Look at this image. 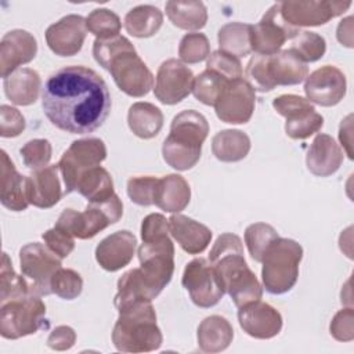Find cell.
<instances>
[{"label":"cell","instance_id":"obj_1","mask_svg":"<svg viewBox=\"0 0 354 354\" xmlns=\"http://www.w3.org/2000/svg\"><path fill=\"white\" fill-rule=\"evenodd\" d=\"M41 106L57 129L87 134L104 124L112 101L105 80L95 71L69 65L55 71L44 83Z\"/></svg>","mask_w":354,"mask_h":354},{"label":"cell","instance_id":"obj_2","mask_svg":"<svg viewBox=\"0 0 354 354\" xmlns=\"http://www.w3.org/2000/svg\"><path fill=\"white\" fill-rule=\"evenodd\" d=\"M209 263L238 308L261 299L263 288L246 264L243 245L238 235L221 234L210 249Z\"/></svg>","mask_w":354,"mask_h":354},{"label":"cell","instance_id":"obj_3","mask_svg":"<svg viewBox=\"0 0 354 354\" xmlns=\"http://www.w3.org/2000/svg\"><path fill=\"white\" fill-rule=\"evenodd\" d=\"M209 134L206 118L195 109L177 113L162 145L165 162L180 171L192 169L201 159L202 145Z\"/></svg>","mask_w":354,"mask_h":354},{"label":"cell","instance_id":"obj_4","mask_svg":"<svg viewBox=\"0 0 354 354\" xmlns=\"http://www.w3.org/2000/svg\"><path fill=\"white\" fill-rule=\"evenodd\" d=\"M119 311L112 330V343L122 353H149L162 346L163 336L156 324L151 301H137Z\"/></svg>","mask_w":354,"mask_h":354},{"label":"cell","instance_id":"obj_5","mask_svg":"<svg viewBox=\"0 0 354 354\" xmlns=\"http://www.w3.org/2000/svg\"><path fill=\"white\" fill-rule=\"evenodd\" d=\"M301 257L303 248L299 242L278 236L261 260V279L266 290L271 295L289 292L297 282Z\"/></svg>","mask_w":354,"mask_h":354},{"label":"cell","instance_id":"obj_6","mask_svg":"<svg viewBox=\"0 0 354 354\" xmlns=\"http://www.w3.org/2000/svg\"><path fill=\"white\" fill-rule=\"evenodd\" d=\"M123 214V203L115 194L104 202H88L84 212L65 209L54 227L77 239H90L108 225L115 224Z\"/></svg>","mask_w":354,"mask_h":354},{"label":"cell","instance_id":"obj_7","mask_svg":"<svg viewBox=\"0 0 354 354\" xmlns=\"http://www.w3.org/2000/svg\"><path fill=\"white\" fill-rule=\"evenodd\" d=\"M0 335L4 339H19L48 329L46 304L36 295H28L0 304Z\"/></svg>","mask_w":354,"mask_h":354},{"label":"cell","instance_id":"obj_8","mask_svg":"<svg viewBox=\"0 0 354 354\" xmlns=\"http://www.w3.org/2000/svg\"><path fill=\"white\" fill-rule=\"evenodd\" d=\"M105 158L106 147L101 138L88 137L73 141L57 163L64 180L65 194L76 191L82 174L93 167L101 166Z\"/></svg>","mask_w":354,"mask_h":354},{"label":"cell","instance_id":"obj_9","mask_svg":"<svg viewBox=\"0 0 354 354\" xmlns=\"http://www.w3.org/2000/svg\"><path fill=\"white\" fill-rule=\"evenodd\" d=\"M19 267L22 275L32 281L30 293L36 296L51 295V278L61 268L58 257L48 246L32 242L19 250Z\"/></svg>","mask_w":354,"mask_h":354},{"label":"cell","instance_id":"obj_10","mask_svg":"<svg viewBox=\"0 0 354 354\" xmlns=\"http://www.w3.org/2000/svg\"><path fill=\"white\" fill-rule=\"evenodd\" d=\"M272 106L286 119L285 133L293 140H304L318 133L324 126V118L315 112L314 105L296 94H282L272 100Z\"/></svg>","mask_w":354,"mask_h":354},{"label":"cell","instance_id":"obj_11","mask_svg":"<svg viewBox=\"0 0 354 354\" xmlns=\"http://www.w3.org/2000/svg\"><path fill=\"white\" fill-rule=\"evenodd\" d=\"M181 283L188 290L194 304L202 308L216 306L225 293L213 266L202 257L194 259L185 266Z\"/></svg>","mask_w":354,"mask_h":354},{"label":"cell","instance_id":"obj_12","mask_svg":"<svg viewBox=\"0 0 354 354\" xmlns=\"http://www.w3.org/2000/svg\"><path fill=\"white\" fill-rule=\"evenodd\" d=\"M299 32L282 18L279 3H275L256 25H250L252 51L263 55L277 54L285 41L292 40Z\"/></svg>","mask_w":354,"mask_h":354},{"label":"cell","instance_id":"obj_13","mask_svg":"<svg viewBox=\"0 0 354 354\" xmlns=\"http://www.w3.org/2000/svg\"><path fill=\"white\" fill-rule=\"evenodd\" d=\"M116 86L130 97H144L153 87V75L136 48L116 55L108 69Z\"/></svg>","mask_w":354,"mask_h":354},{"label":"cell","instance_id":"obj_14","mask_svg":"<svg viewBox=\"0 0 354 354\" xmlns=\"http://www.w3.org/2000/svg\"><path fill=\"white\" fill-rule=\"evenodd\" d=\"M351 1L336 0H289L279 3L282 18L292 26H319L344 14Z\"/></svg>","mask_w":354,"mask_h":354},{"label":"cell","instance_id":"obj_15","mask_svg":"<svg viewBox=\"0 0 354 354\" xmlns=\"http://www.w3.org/2000/svg\"><path fill=\"white\" fill-rule=\"evenodd\" d=\"M256 94L245 79L230 80L214 104L217 118L224 123H248L253 115Z\"/></svg>","mask_w":354,"mask_h":354},{"label":"cell","instance_id":"obj_16","mask_svg":"<svg viewBox=\"0 0 354 354\" xmlns=\"http://www.w3.org/2000/svg\"><path fill=\"white\" fill-rule=\"evenodd\" d=\"M192 71L180 59L169 58L158 69L153 94L165 105H174L189 95L194 86Z\"/></svg>","mask_w":354,"mask_h":354},{"label":"cell","instance_id":"obj_17","mask_svg":"<svg viewBox=\"0 0 354 354\" xmlns=\"http://www.w3.org/2000/svg\"><path fill=\"white\" fill-rule=\"evenodd\" d=\"M346 90V76L333 65H324L315 69L306 77L304 83L307 100L321 106H333L339 104L344 98Z\"/></svg>","mask_w":354,"mask_h":354},{"label":"cell","instance_id":"obj_18","mask_svg":"<svg viewBox=\"0 0 354 354\" xmlns=\"http://www.w3.org/2000/svg\"><path fill=\"white\" fill-rule=\"evenodd\" d=\"M86 30V18L69 14L47 28L46 41L55 55L72 57L82 50Z\"/></svg>","mask_w":354,"mask_h":354},{"label":"cell","instance_id":"obj_19","mask_svg":"<svg viewBox=\"0 0 354 354\" xmlns=\"http://www.w3.org/2000/svg\"><path fill=\"white\" fill-rule=\"evenodd\" d=\"M37 53L35 36L24 29L7 32L0 41V75L3 79L10 76L21 65L30 62Z\"/></svg>","mask_w":354,"mask_h":354},{"label":"cell","instance_id":"obj_20","mask_svg":"<svg viewBox=\"0 0 354 354\" xmlns=\"http://www.w3.org/2000/svg\"><path fill=\"white\" fill-rule=\"evenodd\" d=\"M238 321L243 332L254 339H271L282 329L281 313L260 300L241 307Z\"/></svg>","mask_w":354,"mask_h":354},{"label":"cell","instance_id":"obj_21","mask_svg":"<svg viewBox=\"0 0 354 354\" xmlns=\"http://www.w3.org/2000/svg\"><path fill=\"white\" fill-rule=\"evenodd\" d=\"M137 239L127 230L116 231L104 238L95 248V260L106 271L115 272L126 267L136 253Z\"/></svg>","mask_w":354,"mask_h":354},{"label":"cell","instance_id":"obj_22","mask_svg":"<svg viewBox=\"0 0 354 354\" xmlns=\"http://www.w3.org/2000/svg\"><path fill=\"white\" fill-rule=\"evenodd\" d=\"M0 153V202L11 212H24L30 205L28 201V176L17 171L4 149Z\"/></svg>","mask_w":354,"mask_h":354},{"label":"cell","instance_id":"obj_23","mask_svg":"<svg viewBox=\"0 0 354 354\" xmlns=\"http://www.w3.org/2000/svg\"><path fill=\"white\" fill-rule=\"evenodd\" d=\"M62 195L58 165L46 166L28 176V201L30 205L48 209L57 205Z\"/></svg>","mask_w":354,"mask_h":354},{"label":"cell","instance_id":"obj_24","mask_svg":"<svg viewBox=\"0 0 354 354\" xmlns=\"http://www.w3.org/2000/svg\"><path fill=\"white\" fill-rule=\"evenodd\" d=\"M169 232L189 254L202 253L212 241V231L205 224L184 214H173L169 220Z\"/></svg>","mask_w":354,"mask_h":354},{"label":"cell","instance_id":"obj_25","mask_svg":"<svg viewBox=\"0 0 354 354\" xmlns=\"http://www.w3.org/2000/svg\"><path fill=\"white\" fill-rule=\"evenodd\" d=\"M343 163V151L336 141L324 133L317 134L306 156L307 169L318 177L332 176Z\"/></svg>","mask_w":354,"mask_h":354},{"label":"cell","instance_id":"obj_26","mask_svg":"<svg viewBox=\"0 0 354 354\" xmlns=\"http://www.w3.org/2000/svg\"><path fill=\"white\" fill-rule=\"evenodd\" d=\"M267 75L275 86H295L308 76L307 64L303 62L290 48L267 55Z\"/></svg>","mask_w":354,"mask_h":354},{"label":"cell","instance_id":"obj_27","mask_svg":"<svg viewBox=\"0 0 354 354\" xmlns=\"http://www.w3.org/2000/svg\"><path fill=\"white\" fill-rule=\"evenodd\" d=\"M4 93L15 105H32L39 98L41 88L40 75L30 68H18L3 79Z\"/></svg>","mask_w":354,"mask_h":354},{"label":"cell","instance_id":"obj_28","mask_svg":"<svg viewBox=\"0 0 354 354\" xmlns=\"http://www.w3.org/2000/svg\"><path fill=\"white\" fill-rule=\"evenodd\" d=\"M191 199V188L180 174H167L158 180L153 205L169 213H180Z\"/></svg>","mask_w":354,"mask_h":354},{"label":"cell","instance_id":"obj_29","mask_svg":"<svg viewBox=\"0 0 354 354\" xmlns=\"http://www.w3.org/2000/svg\"><path fill=\"white\" fill-rule=\"evenodd\" d=\"M198 346L205 353L224 351L234 339L231 324L221 315L206 317L198 326Z\"/></svg>","mask_w":354,"mask_h":354},{"label":"cell","instance_id":"obj_30","mask_svg":"<svg viewBox=\"0 0 354 354\" xmlns=\"http://www.w3.org/2000/svg\"><path fill=\"white\" fill-rule=\"evenodd\" d=\"M127 124L137 137L149 140L162 130L163 113L151 102H134L127 112Z\"/></svg>","mask_w":354,"mask_h":354},{"label":"cell","instance_id":"obj_31","mask_svg":"<svg viewBox=\"0 0 354 354\" xmlns=\"http://www.w3.org/2000/svg\"><path fill=\"white\" fill-rule=\"evenodd\" d=\"M165 10L170 22L184 30L202 29L207 22V10L202 1L170 0L166 1Z\"/></svg>","mask_w":354,"mask_h":354},{"label":"cell","instance_id":"obj_32","mask_svg":"<svg viewBox=\"0 0 354 354\" xmlns=\"http://www.w3.org/2000/svg\"><path fill=\"white\" fill-rule=\"evenodd\" d=\"M250 151V138L241 130H221L212 140V152L221 162H238Z\"/></svg>","mask_w":354,"mask_h":354},{"label":"cell","instance_id":"obj_33","mask_svg":"<svg viewBox=\"0 0 354 354\" xmlns=\"http://www.w3.org/2000/svg\"><path fill=\"white\" fill-rule=\"evenodd\" d=\"M163 24L162 11L151 4H141L131 8L124 17V28L134 37H151Z\"/></svg>","mask_w":354,"mask_h":354},{"label":"cell","instance_id":"obj_34","mask_svg":"<svg viewBox=\"0 0 354 354\" xmlns=\"http://www.w3.org/2000/svg\"><path fill=\"white\" fill-rule=\"evenodd\" d=\"M76 191L88 202H104L115 195L112 177L102 166L93 167L83 173Z\"/></svg>","mask_w":354,"mask_h":354},{"label":"cell","instance_id":"obj_35","mask_svg":"<svg viewBox=\"0 0 354 354\" xmlns=\"http://www.w3.org/2000/svg\"><path fill=\"white\" fill-rule=\"evenodd\" d=\"M220 50L235 57H245L252 53L250 25L243 22H228L217 33Z\"/></svg>","mask_w":354,"mask_h":354},{"label":"cell","instance_id":"obj_36","mask_svg":"<svg viewBox=\"0 0 354 354\" xmlns=\"http://www.w3.org/2000/svg\"><path fill=\"white\" fill-rule=\"evenodd\" d=\"M28 295H32L28 281L24 277L15 274L11 260L4 252L0 267V304L14 299L25 297Z\"/></svg>","mask_w":354,"mask_h":354},{"label":"cell","instance_id":"obj_37","mask_svg":"<svg viewBox=\"0 0 354 354\" xmlns=\"http://www.w3.org/2000/svg\"><path fill=\"white\" fill-rule=\"evenodd\" d=\"M278 236L279 235L277 230L270 224H266V223L250 224L245 230V243L250 257L254 261L261 263L266 250Z\"/></svg>","mask_w":354,"mask_h":354},{"label":"cell","instance_id":"obj_38","mask_svg":"<svg viewBox=\"0 0 354 354\" xmlns=\"http://www.w3.org/2000/svg\"><path fill=\"white\" fill-rule=\"evenodd\" d=\"M290 50L303 62H315L324 57L326 51V43L321 35L315 32L303 30L292 39Z\"/></svg>","mask_w":354,"mask_h":354},{"label":"cell","instance_id":"obj_39","mask_svg":"<svg viewBox=\"0 0 354 354\" xmlns=\"http://www.w3.org/2000/svg\"><path fill=\"white\" fill-rule=\"evenodd\" d=\"M228 82L230 80L224 79L223 76L206 69L194 79L192 93L195 98L202 104L214 106L216 101L218 100L223 88Z\"/></svg>","mask_w":354,"mask_h":354},{"label":"cell","instance_id":"obj_40","mask_svg":"<svg viewBox=\"0 0 354 354\" xmlns=\"http://www.w3.org/2000/svg\"><path fill=\"white\" fill-rule=\"evenodd\" d=\"M86 28L97 39H109L119 35L122 22L112 10L95 8L86 18Z\"/></svg>","mask_w":354,"mask_h":354},{"label":"cell","instance_id":"obj_41","mask_svg":"<svg viewBox=\"0 0 354 354\" xmlns=\"http://www.w3.org/2000/svg\"><path fill=\"white\" fill-rule=\"evenodd\" d=\"M178 55L184 64H198L210 55V43L203 33H187L178 46Z\"/></svg>","mask_w":354,"mask_h":354},{"label":"cell","instance_id":"obj_42","mask_svg":"<svg viewBox=\"0 0 354 354\" xmlns=\"http://www.w3.org/2000/svg\"><path fill=\"white\" fill-rule=\"evenodd\" d=\"M134 46L124 36H113L109 39H95L93 43V55L97 64L104 69H108L111 61L123 51L133 50Z\"/></svg>","mask_w":354,"mask_h":354},{"label":"cell","instance_id":"obj_43","mask_svg":"<svg viewBox=\"0 0 354 354\" xmlns=\"http://www.w3.org/2000/svg\"><path fill=\"white\" fill-rule=\"evenodd\" d=\"M83 290V279L71 268H59L51 278V292L65 300L76 299Z\"/></svg>","mask_w":354,"mask_h":354},{"label":"cell","instance_id":"obj_44","mask_svg":"<svg viewBox=\"0 0 354 354\" xmlns=\"http://www.w3.org/2000/svg\"><path fill=\"white\" fill-rule=\"evenodd\" d=\"M24 163L30 170H40L46 167L51 159L53 148L46 138H33L21 148Z\"/></svg>","mask_w":354,"mask_h":354},{"label":"cell","instance_id":"obj_45","mask_svg":"<svg viewBox=\"0 0 354 354\" xmlns=\"http://www.w3.org/2000/svg\"><path fill=\"white\" fill-rule=\"evenodd\" d=\"M206 69L223 76L227 80L242 79V64L239 58L221 50H216L207 57Z\"/></svg>","mask_w":354,"mask_h":354},{"label":"cell","instance_id":"obj_46","mask_svg":"<svg viewBox=\"0 0 354 354\" xmlns=\"http://www.w3.org/2000/svg\"><path fill=\"white\" fill-rule=\"evenodd\" d=\"M158 180L159 178L152 176H138V177L129 178L127 195L130 201L140 206L153 205Z\"/></svg>","mask_w":354,"mask_h":354},{"label":"cell","instance_id":"obj_47","mask_svg":"<svg viewBox=\"0 0 354 354\" xmlns=\"http://www.w3.org/2000/svg\"><path fill=\"white\" fill-rule=\"evenodd\" d=\"M26 127L24 115L14 106L3 104L0 106V136L4 138L18 137Z\"/></svg>","mask_w":354,"mask_h":354},{"label":"cell","instance_id":"obj_48","mask_svg":"<svg viewBox=\"0 0 354 354\" xmlns=\"http://www.w3.org/2000/svg\"><path fill=\"white\" fill-rule=\"evenodd\" d=\"M330 335L339 342H351L354 339V310L351 307L339 310L329 325Z\"/></svg>","mask_w":354,"mask_h":354},{"label":"cell","instance_id":"obj_49","mask_svg":"<svg viewBox=\"0 0 354 354\" xmlns=\"http://www.w3.org/2000/svg\"><path fill=\"white\" fill-rule=\"evenodd\" d=\"M41 238L44 239L48 249L53 250L61 259L68 257L75 249V238L57 227L47 230L41 235Z\"/></svg>","mask_w":354,"mask_h":354},{"label":"cell","instance_id":"obj_50","mask_svg":"<svg viewBox=\"0 0 354 354\" xmlns=\"http://www.w3.org/2000/svg\"><path fill=\"white\" fill-rule=\"evenodd\" d=\"M75 342H76V332L71 326L59 325L50 333L47 339V346L51 350L65 351L72 348Z\"/></svg>","mask_w":354,"mask_h":354},{"label":"cell","instance_id":"obj_51","mask_svg":"<svg viewBox=\"0 0 354 354\" xmlns=\"http://www.w3.org/2000/svg\"><path fill=\"white\" fill-rule=\"evenodd\" d=\"M353 115L346 116L339 127V140L347 156L353 159Z\"/></svg>","mask_w":354,"mask_h":354},{"label":"cell","instance_id":"obj_52","mask_svg":"<svg viewBox=\"0 0 354 354\" xmlns=\"http://www.w3.org/2000/svg\"><path fill=\"white\" fill-rule=\"evenodd\" d=\"M337 40L346 46V47H353V17H347L340 21L337 30H336Z\"/></svg>","mask_w":354,"mask_h":354}]
</instances>
